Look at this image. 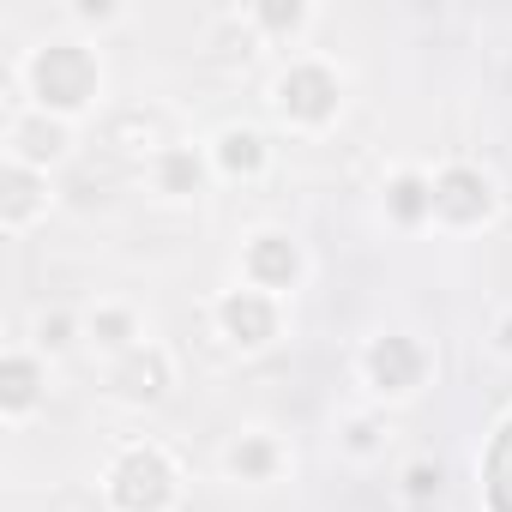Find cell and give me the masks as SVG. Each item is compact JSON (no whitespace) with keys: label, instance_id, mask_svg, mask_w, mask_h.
Here are the masks:
<instances>
[{"label":"cell","instance_id":"52a82bcc","mask_svg":"<svg viewBox=\"0 0 512 512\" xmlns=\"http://www.w3.org/2000/svg\"><path fill=\"white\" fill-rule=\"evenodd\" d=\"M61 151H67V133H61V127H43V121H13V163L37 169V163H49V157H61Z\"/></svg>","mask_w":512,"mask_h":512},{"label":"cell","instance_id":"5bb4252c","mask_svg":"<svg viewBox=\"0 0 512 512\" xmlns=\"http://www.w3.org/2000/svg\"><path fill=\"white\" fill-rule=\"evenodd\" d=\"M37 344H43V350H61V344H67V320H43V326H37Z\"/></svg>","mask_w":512,"mask_h":512},{"label":"cell","instance_id":"277c9868","mask_svg":"<svg viewBox=\"0 0 512 512\" xmlns=\"http://www.w3.org/2000/svg\"><path fill=\"white\" fill-rule=\"evenodd\" d=\"M223 326L235 332V344H266L272 338V302L253 296V290H241V296L223 302Z\"/></svg>","mask_w":512,"mask_h":512},{"label":"cell","instance_id":"8992f818","mask_svg":"<svg viewBox=\"0 0 512 512\" xmlns=\"http://www.w3.org/2000/svg\"><path fill=\"white\" fill-rule=\"evenodd\" d=\"M434 211L440 217H476V211H488V181L482 175H470V169H452L440 187H434Z\"/></svg>","mask_w":512,"mask_h":512},{"label":"cell","instance_id":"6da1fadb","mask_svg":"<svg viewBox=\"0 0 512 512\" xmlns=\"http://www.w3.org/2000/svg\"><path fill=\"white\" fill-rule=\"evenodd\" d=\"M31 91H37V103H43V115L49 109H85L91 97H97V61L79 49V43H55V49H37L31 55Z\"/></svg>","mask_w":512,"mask_h":512},{"label":"cell","instance_id":"5b68a950","mask_svg":"<svg viewBox=\"0 0 512 512\" xmlns=\"http://www.w3.org/2000/svg\"><path fill=\"white\" fill-rule=\"evenodd\" d=\"M247 272H253V284H290L296 278V247L284 235H253Z\"/></svg>","mask_w":512,"mask_h":512},{"label":"cell","instance_id":"ba28073f","mask_svg":"<svg viewBox=\"0 0 512 512\" xmlns=\"http://www.w3.org/2000/svg\"><path fill=\"white\" fill-rule=\"evenodd\" d=\"M0 380H7V392H0V398H7V416H25V410L37 404V362H31L25 350H13V356H7Z\"/></svg>","mask_w":512,"mask_h":512},{"label":"cell","instance_id":"7c38bea8","mask_svg":"<svg viewBox=\"0 0 512 512\" xmlns=\"http://www.w3.org/2000/svg\"><path fill=\"white\" fill-rule=\"evenodd\" d=\"M187 181H199V163H193L187 151H175V157L163 163V187H169V193H187Z\"/></svg>","mask_w":512,"mask_h":512},{"label":"cell","instance_id":"8fae6325","mask_svg":"<svg viewBox=\"0 0 512 512\" xmlns=\"http://www.w3.org/2000/svg\"><path fill=\"white\" fill-rule=\"evenodd\" d=\"M392 193H398V199H392V211H398V217H416V211H422V205H428V211H434V193H428V187H422V181H416V175H410V181H398V187H392Z\"/></svg>","mask_w":512,"mask_h":512},{"label":"cell","instance_id":"2e32d148","mask_svg":"<svg viewBox=\"0 0 512 512\" xmlns=\"http://www.w3.org/2000/svg\"><path fill=\"white\" fill-rule=\"evenodd\" d=\"M500 344H506V350H512V320H506V332H500Z\"/></svg>","mask_w":512,"mask_h":512},{"label":"cell","instance_id":"30bf717a","mask_svg":"<svg viewBox=\"0 0 512 512\" xmlns=\"http://www.w3.org/2000/svg\"><path fill=\"white\" fill-rule=\"evenodd\" d=\"M260 157H266L260 151V133H241V127L223 133V163L229 169H260Z\"/></svg>","mask_w":512,"mask_h":512},{"label":"cell","instance_id":"9c48e42d","mask_svg":"<svg viewBox=\"0 0 512 512\" xmlns=\"http://www.w3.org/2000/svg\"><path fill=\"white\" fill-rule=\"evenodd\" d=\"M37 175L25 163H7V229H25V217L37 211Z\"/></svg>","mask_w":512,"mask_h":512},{"label":"cell","instance_id":"3957f363","mask_svg":"<svg viewBox=\"0 0 512 512\" xmlns=\"http://www.w3.org/2000/svg\"><path fill=\"white\" fill-rule=\"evenodd\" d=\"M368 374H374L380 392H410V380H416V350H410L404 338H380V344L368 350Z\"/></svg>","mask_w":512,"mask_h":512},{"label":"cell","instance_id":"9a60e30c","mask_svg":"<svg viewBox=\"0 0 512 512\" xmlns=\"http://www.w3.org/2000/svg\"><path fill=\"white\" fill-rule=\"evenodd\" d=\"M434 488H440V470L416 464V470H410V494H434Z\"/></svg>","mask_w":512,"mask_h":512},{"label":"cell","instance_id":"4fadbf2b","mask_svg":"<svg viewBox=\"0 0 512 512\" xmlns=\"http://www.w3.org/2000/svg\"><path fill=\"white\" fill-rule=\"evenodd\" d=\"M97 332H103V344H127L133 320H127V314H103V320H97Z\"/></svg>","mask_w":512,"mask_h":512},{"label":"cell","instance_id":"7a4b0ae2","mask_svg":"<svg viewBox=\"0 0 512 512\" xmlns=\"http://www.w3.org/2000/svg\"><path fill=\"white\" fill-rule=\"evenodd\" d=\"M169 488H175L169 458H163V452H151V446L127 452V458L115 464V476H109V494H115V506H121V512H157V506L169 500Z\"/></svg>","mask_w":512,"mask_h":512}]
</instances>
